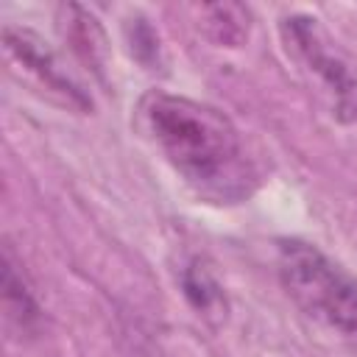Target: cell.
I'll list each match as a JSON object with an SVG mask.
<instances>
[{"mask_svg":"<svg viewBox=\"0 0 357 357\" xmlns=\"http://www.w3.org/2000/svg\"><path fill=\"white\" fill-rule=\"evenodd\" d=\"M64 20H61V33L67 39V45L75 50V56L89 64L95 73L103 70V56H106V36L98 25V20L84 11L81 6H64L61 8Z\"/></svg>","mask_w":357,"mask_h":357,"instance_id":"8992f818","label":"cell"},{"mask_svg":"<svg viewBox=\"0 0 357 357\" xmlns=\"http://www.w3.org/2000/svg\"><path fill=\"white\" fill-rule=\"evenodd\" d=\"M279 42L301 78L315 89L329 117L349 126L357 120V61L343 50L318 17L290 14L279 20Z\"/></svg>","mask_w":357,"mask_h":357,"instance_id":"3957f363","label":"cell"},{"mask_svg":"<svg viewBox=\"0 0 357 357\" xmlns=\"http://www.w3.org/2000/svg\"><path fill=\"white\" fill-rule=\"evenodd\" d=\"M134 126L198 198L240 204L254 192L259 178L240 131L220 109L151 89L137 103Z\"/></svg>","mask_w":357,"mask_h":357,"instance_id":"6da1fadb","label":"cell"},{"mask_svg":"<svg viewBox=\"0 0 357 357\" xmlns=\"http://www.w3.org/2000/svg\"><path fill=\"white\" fill-rule=\"evenodd\" d=\"M3 50L11 70H20L25 81L36 86V92L47 95L53 103L73 109V112H89L92 100L89 95L70 78V73L61 67L56 53L42 42L39 33L20 25L3 28Z\"/></svg>","mask_w":357,"mask_h":357,"instance_id":"277c9868","label":"cell"},{"mask_svg":"<svg viewBox=\"0 0 357 357\" xmlns=\"http://www.w3.org/2000/svg\"><path fill=\"white\" fill-rule=\"evenodd\" d=\"M201 28L204 33L220 45V47H240L248 39L251 31V14L248 8L237 3H215V6H201L198 8Z\"/></svg>","mask_w":357,"mask_h":357,"instance_id":"52a82bcc","label":"cell"},{"mask_svg":"<svg viewBox=\"0 0 357 357\" xmlns=\"http://www.w3.org/2000/svg\"><path fill=\"white\" fill-rule=\"evenodd\" d=\"M128 42H131V53H134L139 61H145V64H151V61L156 59V53H159V39H156V33L145 25V20H137V22H134V33L128 31Z\"/></svg>","mask_w":357,"mask_h":357,"instance_id":"9c48e42d","label":"cell"},{"mask_svg":"<svg viewBox=\"0 0 357 357\" xmlns=\"http://www.w3.org/2000/svg\"><path fill=\"white\" fill-rule=\"evenodd\" d=\"M178 287L187 298V304L206 321V324H223L229 315V301L223 293V284L212 265L204 257H190L178 268Z\"/></svg>","mask_w":357,"mask_h":357,"instance_id":"5b68a950","label":"cell"},{"mask_svg":"<svg viewBox=\"0 0 357 357\" xmlns=\"http://www.w3.org/2000/svg\"><path fill=\"white\" fill-rule=\"evenodd\" d=\"M3 304H6V315L11 321H17L22 329L39 318V304H36L11 248L3 251Z\"/></svg>","mask_w":357,"mask_h":357,"instance_id":"ba28073f","label":"cell"},{"mask_svg":"<svg viewBox=\"0 0 357 357\" xmlns=\"http://www.w3.org/2000/svg\"><path fill=\"white\" fill-rule=\"evenodd\" d=\"M276 268L290 301L340 343L357 349V282L304 240H284Z\"/></svg>","mask_w":357,"mask_h":357,"instance_id":"7a4b0ae2","label":"cell"}]
</instances>
